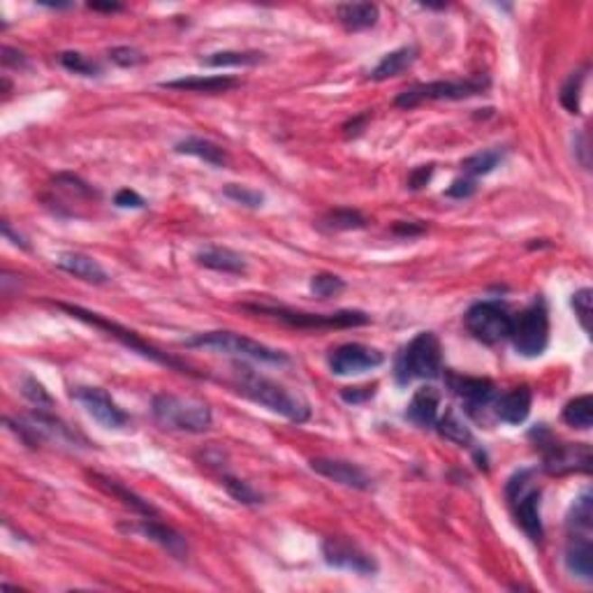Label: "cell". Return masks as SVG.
Masks as SVG:
<instances>
[{"label":"cell","mask_w":593,"mask_h":593,"mask_svg":"<svg viewBox=\"0 0 593 593\" xmlns=\"http://www.w3.org/2000/svg\"><path fill=\"white\" fill-rule=\"evenodd\" d=\"M232 385L241 396H246L253 403L267 408V411L283 415L290 422L301 424L310 420V403L300 392L288 390L276 380L260 375L246 364L232 366Z\"/></svg>","instance_id":"cell-1"},{"label":"cell","mask_w":593,"mask_h":593,"mask_svg":"<svg viewBox=\"0 0 593 593\" xmlns=\"http://www.w3.org/2000/svg\"><path fill=\"white\" fill-rule=\"evenodd\" d=\"M56 306H59L60 310H65V313H69V316H72V318H77V320L86 322V325L96 327V329H100V331H107L109 337L116 338V341L121 343V346L130 347L133 353L142 355V357L151 359V362L162 364V366H167V369L179 371V374L198 375L193 369H190V366H188L186 362H181V359H177V357H170V355H167V353H161L158 347H153V346H151V343H146L144 338L139 337L137 331L128 329V327L118 325V322L107 320V318L100 316V313H93V310H86V309H81V306L63 304V301H59V304H56Z\"/></svg>","instance_id":"cell-2"},{"label":"cell","mask_w":593,"mask_h":593,"mask_svg":"<svg viewBox=\"0 0 593 593\" xmlns=\"http://www.w3.org/2000/svg\"><path fill=\"white\" fill-rule=\"evenodd\" d=\"M151 412H153L155 422L167 431L204 433L214 424L211 408L204 401L167 394V392H161L151 399Z\"/></svg>","instance_id":"cell-3"},{"label":"cell","mask_w":593,"mask_h":593,"mask_svg":"<svg viewBox=\"0 0 593 593\" xmlns=\"http://www.w3.org/2000/svg\"><path fill=\"white\" fill-rule=\"evenodd\" d=\"M443 371V347L433 331H420L399 353L394 362V378L399 385L412 380H433Z\"/></svg>","instance_id":"cell-4"},{"label":"cell","mask_w":593,"mask_h":593,"mask_svg":"<svg viewBox=\"0 0 593 593\" xmlns=\"http://www.w3.org/2000/svg\"><path fill=\"white\" fill-rule=\"evenodd\" d=\"M540 496H542V489L535 485L533 468L517 470L505 485V498H508L514 522L531 542H542L545 538L542 519H540Z\"/></svg>","instance_id":"cell-5"},{"label":"cell","mask_w":593,"mask_h":593,"mask_svg":"<svg viewBox=\"0 0 593 593\" xmlns=\"http://www.w3.org/2000/svg\"><path fill=\"white\" fill-rule=\"evenodd\" d=\"M535 449L542 455V468L550 476H568V473H588L591 470V448L587 443H566L540 424L529 433Z\"/></svg>","instance_id":"cell-6"},{"label":"cell","mask_w":593,"mask_h":593,"mask_svg":"<svg viewBox=\"0 0 593 593\" xmlns=\"http://www.w3.org/2000/svg\"><path fill=\"white\" fill-rule=\"evenodd\" d=\"M244 310H251L257 316H269L300 329H347V327H364L371 322L369 313L364 310H337V313H306L294 310L288 306H267V304H244Z\"/></svg>","instance_id":"cell-7"},{"label":"cell","mask_w":593,"mask_h":593,"mask_svg":"<svg viewBox=\"0 0 593 593\" xmlns=\"http://www.w3.org/2000/svg\"><path fill=\"white\" fill-rule=\"evenodd\" d=\"M186 347H208V350H218L225 355H235L241 359H255V362L267 364H288L290 357L276 347H269L264 343L248 338L236 331H204V334H195V337L183 341Z\"/></svg>","instance_id":"cell-8"},{"label":"cell","mask_w":593,"mask_h":593,"mask_svg":"<svg viewBox=\"0 0 593 593\" xmlns=\"http://www.w3.org/2000/svg\"><path fill=\"white\" fill-rule=\"evenodd\" d=\"M489 88V77L477 75L461 81H429V84H415L394 97V105L401 109H412L422 102L433 100H466V97L480 96Z\"/></svg>","instance_id":"cell-9"},{"label":"cell","mask_w":593,"mask_h":593,"mask_svg":"<svg viewBox=\"0 0 593 593\" xmlns=\"http://www.w3.org/2000/svg\"><path fill=\"white\" fill-rule=\"evenodd\" d=\"M510 341L522 357H540L550 346V313L542 300L513 318Z\"/></svg>","instance_id":"cell-10"},{"label":"cell","mask_w":593,"mask_h":593,"mask_svg":"<svg viewBox=\"0 0 593 593\" xmlns=\"http://www.w3.org/2000/svg\"><path fill=\"white\" fill-rule=\"evenodd\" d=\"M464 322L470 337L485 346H496L505 341L513 329V316L501 301H477L466 310Z\"/></svg>","instance_id":"cell-11"},{"label":"cell","mask_w":593,"mask_h":593,"mask_svg":"<svg viewBox=\"0 0 593 593\" xmlns=\"http://www.w3.org/2000/svg\"><path fill=\"white\" fill-rule=\"evenodd\" d=\"M322 556L325 563L338 570L355 572V575H364L371 578L378 572V563L369 551H364L357 542H350L346 538H325L322 540Z\"/></svg>","instance_id":"cell-12"},{"label":"cell","mask_w":593,"mask_h":593,"mask_svg":"<svg viewBox=\"0 0 593 593\" xmlns=\"http://www.w3.org/2000/svg\"><path fill=\"white\" fill-rule=\"evenodd\" d=\"M72 399L79 401L86 412L105 429H124L128 427L130 417L124 408L118 406L107 390L102 387H72Z\"/></svg>","instance_id":"cell-13"},{"label":"cell","mask_w":593,"mask_h":593,"mask_svg":"<svg viewBox=\"0 0 593 593\" xmlns=\"http://www.w3.org/2000/svg\"><path fill=\"white\" fill-rule=\"evenodd\" d=\"M383 362L385 355L362 343H343L329 353V369L334 375H357L378 369Z\"/></svg>","instance_id":"cell-14"},{"label":"cell","mask_w":593,"mask_h":593,"mask_svg":"<svg viewBox=\"0 0 593 593\" xmlns=\"http://www.w3.org/2000/svg\"><path fill=\"white\" fill-rule=\"evenodd\" d=\"M448 387L464 401L466 412L477 420H480V411L494 406V401H496V385L489 378L448 374Z\"/></svg>","instance_id":"cell-15"},{"label":"cell","mask_w":593,"mask_h":593,"mask_svg":"<svg viewBox=\"0 0 593 593\" xmlns=\"http://www.w3.org/2000/svg\"><path fill=\"white\" fill-rule=\"evenodd\" d=\"M310 470H316L318 476L337 482V485L359 489V492H366V489H371V485H374L369 473L359 464H353V461L318 457V459H310Z\"/></svg>","instance_id":"cell-16"},{"label":"cell","mask_w":593,"mask_h":593,"mask_svg":"<svg viewBox=\"0 0 593 593\" xmlns=\"http://www.w3.org/2000/svg\"><path fill=\"white\" fill-rule=\"evenodd\" d=\"M128 531L144 535L146 540H151V542H155V545H161L167 554L174 556V559H179V561H186L188 559L186 538H183L179 531L171 529V526L158 522V517H146L144 522H139V524H134V526H128Z\"/></svg>","instance_id":"cell-17"},{"label":"cell","mask_w":593,"mask_h":593,"mask_svg":"<svg viewBox=\"0 0 593 593\" xmlns=\"http://www.w3.org/2000/svg\"><path fill=\"white\" fill-rule=\"evenodd\" d=\"M563 561H566V568L572 578L582 579V582H593L591 535L568 533L566 556H563Z\"/></svg>","instance_id":"cell-18"},{"label":"cell","mask_w":593,"mask_h":593,"mask_svg":"<svg viewBox=\"0 0 593 593\" xmlns=\"http://www.w3.org/2000/svg\"><path fill=\"white\" fill-rule=\"evenodd\" d=\"M531 406H533V392H531V387L522 385L505 392L503 396H496L494 415L505 424H522L531 415Z\"/></svg>","instance_id":"cell-19"},{"label":"cell","mask_w":593,"mask_h":593,"mask_svg":"<svg viewBox=\"0 0 593 593\" xmlns=\"http://www.w3.org/2000/svg\"><path fill=\"white\" fill-rule=\"evenodd\" d=\"M440 392L431 385H424L412 394L411 403L406 408V420L420 429L436 427L439 422Z\"/></svg>","instance_id":"cell-20"},{"label":"cell","mask_w":593,"mask_h":593,"mask_svg":"<svg viewBox=\"0 0 593 593\" xmlns=\"http://www.w3.org/2000/svg\"><path fill=\"white\" fill-rule=\"evenodd\" d=\"M241 81L236 77L214 75V77H183V79L161 81V88L170 91H188V93H207V96H220L232 88H239Z\"/></svg>","instance_id":"cell-21"},{"label":"cell","mask_w":593,"mask_h":593,"mask_svg":"<svg viewBox=\"0 0 593 593\" xmlns=\"http://www.w3.org/2000/svg\"><path fill=\"white\" fill-rule=\"evenodd\" d=\"M56 267L72 273L75 278H81L86 283H93V285L109 283V273L102 269V264L97 263L96 257L84 255V253H75V251L60 253V255L56 257Z\"/></svg>","instance_id":"cell-22"},{"label":"cell","mask_w":593,"mask_h":593,"mask_svg":"<svg viewBox=\"0 0 593 593\" xmlns=\"http://www.w3.org/2000/svg\"><path fill=\"white\" fill-rule=\"evenodd\" d=\"M198 264L211 269V272L218 273H232V276H241V273L248 272L246 257L241 253L232 251V248L225 246H207L195 255Z\"/></svg>","instance_id":"cell-23"},{"label":"cell","mask_w":593,"mask_h":593,"mask_svg":"<svg viewBox=\"0 0 593 593\" xmlns=\"http://www.w3.org/2000/svg\"><path fill=\"white\" fill-rule=\"evenodd\" d=\"M337 19L346 31H369L378 23L380 10L374 3H343L337 7Z\"/></svg>","instance_id":"cell-24"},{"label":"cell","mask_w":593,"mask_h":593,"mask_svg":"<svg viewBox=\"0 0 593 593\" xmlns=\"http://www.w3.org/2000/svg\"><path fill=\"white\" fill-rule=\"evenodd\" d=\"M417 54H420V51H417V47H412V44L394 49V51H390V54L383 56V60H380V63L371 69L369 79L371 81H385V79H392V77H399L401 72H406V69L415 63Z\"/></svg>","instance_id":"cell-25"},{"label":"cell","mask_w":593,"mask_h":593,"mask_svg":"<svg viewBox=\"0 0 593 593\" xmlns=\"http://www.w3.org/2000/svg\"><path fill=\"white\" fill-rule=\"evenodd\" d=\"M174 151L183 155H193V158H199V161L208 162V165L214 167H225L230 162V155L223 146L214 144V142H208V139L202 137H186L181 142L174 144Z\"/></svg>","instance_id":"cell-26"},{"label":"cell","mask_w":593,"mask_h":593,"mask_svg":"<svg viewBox=\"0 0 593 593\" xmlns=\"http://www.w3.org/2000/svg\"><path fill=\"white\" fill-rule=\"evenodd\" d=\"M93 480H96L97 486H102L105 492L116 496L118 501H124L128 508H133L134 513L144 514V517H158V508H155L153 503H149L146 498H142L139 494H134L133 489H128L125 485H121L118 480H112L107 476H100V473H93Z\"/></svg>","instance_id":"cell-27"},{"label":"cell","mask_w":593,"mask_h":593,"mask_svg":"<svg viewBox=\"0 0 593 593\" xmlns=\"http://www.w3.org/2000/svg\"><path fill=\"white\" fill-rule=\"evenodd\" d=\"M568 533H582V535H593V496L588 492H584L582 496L575 498V503L570 505V513H568Z\"/></svg>","instance_id":"cell-28"},{"label":"cell","mask_w":593,"mask_h":593,"mask_svg":"<svg viewBox=\"0 0 593 593\" xmlns=\"http://www.w3.org/2000/svg\"><path fill=\"white\" fill-rule=\"evenodd\" d=\"M563 422L570 424L572 429L588 431L593 424V399L588 394L575 396L563 406Z\"/></svg>","instance_id":"cell-29"},{"label":"cell","mask_w":593,"mask_h":593,"mask_svg":"<svg viewBox=\"0 0 593 593\" xmlns=\"http://www.w3.org/2000/svg\"><path fill=\"white\" fill-rule=\"evenodd\" d=\"M436 429H439V433L443 436L445 440H452V443H457V445L473 443V433H470V429L466 427V422L459 417V412L452 411V408L445 411L443 417H439Z\"/></svg>","instance_id":"cell-30"},{"label":"cell","mask_w":593,"mask_h":593,"mask_svg":"<svg viewBox=\"0 0 593 593\" xmlns=\"http://www.w3.org/2000/svg\"><path fill=\"white\" fill-rule=\"evenodd\" d=\"M264 54L260 51H216L202 59L208 68H248V65L263 63Z\"/></svg>","instance_id":"cell-31"},{"label":"cell","mask_w":593,"mask_h":593,"mask_svg":"<svg viewBox=\"0 0 593 593\" xmlns=\"http://www.w3.org/2000/svg\"><path fill=\"white\" fill-rule=\"evenodd\" d=\"M322 225L327 230L334 232H347V230H362L369 225V218L359 214L357 208H334L322 218Z\"/></svg>","instance_id":"cell-32"},{"label":"cell","mask_w":593,"mask_h":593,"mask_svg":"<svg viewBox=\"0 0 593 593\" xmlns=\"http://www.w3.org/2000/svg\"><path fill=\"white\" fill-rule=\"evenodd\" d=\"M501 161H503V153L498 149L477 151V153H473L470 158H466V161L461 162V167H464L466 177L477 179V177H486L489 171L496 170Z\"/></svg>","instance_id":"cell-33"},{"label":"cell","mask_w":593,"mask_h":593,"mask_svg":"<svg viewBox=\"0 0 593 593\" xmlns=\"http://www.w3.org/2000/svg\"><path fill=\"white\" fill-rule=\"evenodd\" d=\"M220 485L227 489V494H230L236 503H244V505H260V503H263V494L255 492L246 480H239V477L225 473V476L220 477Z\"/></svg>","instance_id":"cell-34"},{"label":"cell","mask_w":593,"mask_h":593,"mask_svg":"<svg viewBox=\"0 0 593 593\" xmlns=\"http://www.w3.org/2000/svg\"><path fill=\"white\" fill-rule=\"evenodd\" d=\"M59 60L65 69L75 72V75H81V77H100L102 75L100 65H97L96 60L86 59V56L79 54V51H63V54H59Z\"/></svg>","instance_id":"cell-35"},{"label":"cell","mask_w":593,"mask_h":593,"mask_svg":"<svg viewBox=\"0 0 593 593\" xmlns=\"http://www.w3.org/2000/svg\"><path fill=\"white\" fill-rule=\"evenodd\" d=\"M584 72H587V69L572 72L561 88V105L570 114H579V97H582V84H584V77H587Z\"/></svg>","instance_id":"cell-36"},{"label":"cell","mask_w":593,"mask_h":593,"mask_svg":"<svg viewBox=\"0 0 593 593\" xmlns=\"http://www.w3.org/2000/svg\"><path fill=\"white\" fill-rule=\"evenodd\" d=\"M346 290V281L334 273H318V276L310 278V292L316 294L318 300H329L334 294L343 292Z\"/></svg>","instance_id":"cell-37"},{"label":"cell","mask_w":593,"mask_h":593,"mask_svg":"<svg viewBox=\"0 0 593 593\" xmlns=\"http://www.w3.org/2000/svg\"><path fill=\"white\" fill-rule=\"evenodd\" d=\"M225 198H230L232 202L241 204V207L248 208H260L264 204V195L260 190H253V188L239 186V183H227L223 188Z\"/></svg>","instance_id":"cell-38"},{"label":"cell","mask_w":593,"mask_h":593,"mask_svg":"<svg viewBox=\"0 0 593 593\" xmlns=\"http://www.w3.org/2000/svg\"><path fill=\"white\" fill-rule=\"evenodd\" d=\"M572 310H575V316H578L579 325H582V329L591 331V316H593V292L591 288H582L578 290V292L572 294Z\"/></svg>","instance_id":"cell-39"},{"label":"cell","mask_w":593,"mask_h":593,"mask_svg":"<svg viewBox=\"0 0 593 593\" xmlns=\"http://www.w3.org/2000/svg\"><path fill=\"white\" fill-rule=\"evenodd\" d=\"M22 394L26 396L31 403H35L38 408H51V406H54V399L49 396V392L44 390L42 383H38V378H32V375H26V378H23Z\"/></svg>","instance_id":"cell-40"},{"label":"cell","mask_w":593,"mask_h":593,"mask_svg":"<svg viewBox=\"0 0 593 593\" xmlns=\"http://www.w3.org/2000/svg\"><path fill=\"white\" fill-rule=\"evenodd\" d=\"M107 56L118 68H134V65H142L146 60V56L134 47H114L109 49Z\"/></svg>","instance_id":"cell-41"},{"label":"cell","mask_w":593,"mask_h":593,"mask_svg":"<svg viewBox=\"0 0 593 593\" xmlns=\"http://www.w3.org/2000/svg\"><path fill=\"white\" fill-rule=\"evenodd\" d=\"M476 190H477L476 179L461 177V179H455V181H452V186L445 190V195H448V198H455V199H468L476 195Z\"/></svg>","instance_id":"cell-42"},{"label":"cell","mask_w":593,"mask_h":593,"mask_svg":"<svg viewBox=\"0 0 593 593\" xmlns=\"http://www.w3.org/2000/svg\"><path fill=\"white\" fill-rule=\"evenodd\" d=\"M433 170H436V165H433V162H429V165L415 167V170L408 174V188H411V190H422V188L427 186L429 181H431Z\"/></svg>","instance_id":"cell-43"},{"label":"cell","mask_w":593,"mask_h":593,"mask_svg":"<svg viewBox=\"0 0 593 593\" xmlns=\"http://www.w3.org/2000/svg\"><path fill=\"white\" fill-rule=\"evenodd\" d=\"M114 204L121 208H144L146 202L142 195H137L130 188H124V190H118L116 198H114Z\"/></svg>","instance_id":"cell-44"},{"label":"cell","mask_w":593,"mask_h":593,"mask_svg":"<svg viewBox=\"0 0 593 593\" xmlns=\"http://www.w3.org/2000/svg\"><path fill=\"white\" fill-rule=\"evenodd\" d=\"M374 387H346V390H341V399L347 403H364L374 396Z\"/></svg>","instance_id":"cell-45"},{"label":"cell","mask_w":593,"mask_h":593,"mask_svg":"<svg viewBox=\"0 0 593 593\" xmlns=\"http://www.w3.org/2000/svg\"><path fill=\"white\" fill-rule=\"evenodd\" d=\"M424 232H427V225L424 223H406V220H401V223L394 225V235L408 236V239L424 235Z\"/></svg>","instance_id":"cell-46"},{"label":"cell","mask_w":593,"mask_h":593,"mask_svg":"<svg viewBox=\"0 0 593 593\" xmlns=\"http://www.w3.org/2000/svg\"><path fill=\"white\" fill-rule=\"evenodd\" d=\"M366 124H369V114H362V116L353 118V121H347V124L343 125V130H346V137H357V134H362V130L366 128Z\"/></svg>","instance_id":"cell-47"},{"label":"cell","mask_w":593,"mask_h":593,"mask_svg":"<svg viewBox=\"0 0 593 593\" xmlns=\"http://www.w3.org/2000/svg\"><path fill=\"white\" fill-rule=\"evenodd\" d=\"M23 63H26L23 54H19V51L12 47H3V65H14V68H19V65Z\"/></svg>","instance_id":"cell-48"},{"label":"cell","mask_w":593,"mask_h":593,"mask_svg":"<svg viewBox=\"0 0 593 593\" xmlns=\"http://www.w3.org/2000/svg\"><path fill=\"white\" fill-rule=\"evenodd\" d=\"M3 235H5L7 239H12V244H14V246L28 248L26 239H23L22 235H14V232H12V227H10V223H3Z\"/></svg>","instance_id":"cell-49"},{"label":"cell","mask_w":593,"mask_h":593,"mask_svg":"<svg viewBox=\"0 0 593 593\" xmlns=\"http://www.w3.org/2000/svg\"><path fill=\"white\" fill-rule=\"evenodd\" d=\"M88 10L93 12H121L124 5H118V3H88Z\"/></svg>","instance_id":"cell-50"},{"label":"cell","mask_w":593,"mask_h":593,"mask_svg":"<svg viewBox=\"0 0 593 593\" xmlns=\"http://www.w3.org/2000/svg\"><path fill=\"white\" fill-rule=\"evenodd\" d=\"M44 7H51V10H63V7H69V3H40Z\"/></svg>","instance_id":"cell-51"}]
</instances>
